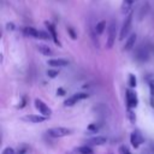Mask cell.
<instances>
[{
	"instance_id": "29",
	"label": "cell",
	"mask_w": 154,
	"mask_h": 154,
	"mask_svg": "<svg viewBox=\"0 0 154 154\" xmlns=\"http://www.w3.org/2000/svg\"><path fill=\"white\" fill-rule=\"evenodd\" d=\"M64 94H65V90H64V89L59 88V89L57 90V95H64Z\"/></svg>"
},
{
	"instance_id": "24",
	"label": "cell",
	"mask_w": 154,
	"mask_h": 154,
	"mask_svg": "<svg viewBox=\"0 0 154 154\" xmlns=\"http://www.w3.org/2000/svg\"><path fill=\"white\" fill-rule=\"evenodd\" d=\"M99 125L97 124H95V123H91V124H89L88 125V131H90V132H96L97 130H99Z\"/></svg>"
},
{
	"instance_id": "25",
	"label": "cell",
	"mask_w": 154,
	"mask_h": 154,
	"mask_svg": "<svg viewBox=\"0 0 154 154\" xmlns=\"http://www.w3.org/2000/svg\"><path fill=\"white\" fill-rule=\"evenodd\" d=\"M67 32H69V35L71 36V38H72V40H76V38H77V34H76V31L73 30V28L67 26Z\"/></svg>"
},
{
	"instance_id": "11",
	"label": "cell",
	"mask_w": 154,
	"mask_h": 154,
	"mask_svg": "<svg viewBox=\"0 0 154 154\" xmlns=\"http://www.w3.org/2000/svg\"><path fill=\"white\" fill-rule=\"evenodd\" d=\"M46 26H47V29H48V32L51 34V36H52V40L54 41V43H55V45H58V46H61V43H60V41H59V38H58V34H57L55 26H54L52 23H48V22H46Z\"/></svg>"
},
{
	"instance_id": "9",
	"label": "cell",
	"mask_w": 154,
	"mask_h": 154,
	"mask_svg": "<svg viewBox=\"0 0 154 154\" xmlns=\"http://www.w3.org/2000/svg\"><path fill=\"white\" fill-rule=\"evenodd\" d=\"M107 142V138L105 136H101V135H96L94 137H90L89 140L85 141V144L88 146H102Z\"/></svg>"
},
{
	"instance_id": "22",
	"label": "cell",
	"mask_w": 154,
	"mask_h": 154,
	"mask_svg": "<svg viewBox=\"0 0 154 154\" xmlns=\"http://www.w3.org/2000/svg\"><path fill=\"white\" fill-rule=\"evenodd\" d=\"M58 75H59V71L58 70H53V69L47 70V76L51 77V78H55Z\"/></svg>"
},
{
	"instance_id": "10",
	"label": "cell",
	"mask_w": 154,
	"mask_h": 154,
	"mask_svg": "<svg viewBox=\"0 0 154 154\" xmlns=\"http://www.w3.org/2000/svg\"><path fill=\"white\" fill-rule=\"evenodd\" d=\"M47 119V117H45L43 114L38 116V114H26L24 117H22V120L24 122H29V123H42Z\"/></svg>"
},
{
	"instance_id": "1",
	"label": "cell",
	"mask_w": 154,
	"mask_h": 154,
	"mask_svg": "<svg viewBox=\"0 0 154 154\" xmlns=\"http://www.w3.org/2000/svg\"><path fill=\"white\" fill-rule=\"evenodd\" d=\"M72 134V130L69 128H64V126H57V128H52L47 130V135L49 137L53 138H60V137H65V136H70Z\"/></svg>"
},
{
	"instance_id": "20",
	"label": "cell",
	"mask_w": 154,
	"mask_h": 154,
	"mask_svg": "<svg viewBox=\"0 0 154 154\" xmlns=\"http://www.w3.org/2000/svg\"><path fill=\"white\" fill-rule=\"evenodd\" d=\"M137 84V79H136V76L134 73H129V87L130 88H135Z\"/></svg>"
},
{
	"instance_id": "27",
	"label": "cell",
	"mask_w": 154,
	"mask_h": 154,
	"mask_svg": "<svg viewBox=\"0 0 154 154\" xmlns=\"http://www.w3.org/2000/svg\"><path fill=\"white\" fill-rule=\"evenodd\" d=\"M26 150H28V147H26L25 144H22V146H20V148H18L17 154H25V153H26Z\"/></svg>"
},
{
	"instance_id": "30",
	"label": "cell",
	"mask_w": 154,
	"mask_h": 154,
	"mask_svg": "<svg viewBox=\"0 0 154 154\" xmlns=\"http://www.w3.org/2000/svg\"><path fill=\"white\" fill-rule=\"evenodd\" d=\"M150 149H152V152H153V154H154V142L150 143Z\"/></svg>"
},
{
	"instance_id": "16",
	"label": "cell",
	"mask_w": 154,
	"mask_h": 154,
	"mask_svg": "<svg viewBox=\"0 0 154 154\" xmlns=\"http://www.w3.org/2000/svg\"><path fill=\"white\" fill-rule=\"evenodd\" d=\"M75 152H76V153H78V154H94L93 148H91L90 146H88V144L75 148Z\"/></svg>"
},
{
	"instance_id": "23",
	"label": "cell",
	"mask_w": 154,
	"mask_h": 154,
	"mask_svg": "<svg viewBox=\"0 0 154 154\" xmlns=\"http://www.w3.org/2000/svg\"><path fill=\"white\" fill-rule=\"evenodd\" d=\"M118 153H119V154H131L130 150H129V148H128L126 146H124V144H122V146L119 147Z\"/></svg>"
},
{
	"instance_id": "2",
	"label": "cell",
	"mask_w": 154,
	"mask_h": 154,
	"mask_svg": "<svg viewBox=\"0 0 154 154\" xmlns=\"http://www.w3.org/2000/svg\"><path fill=\"white\" fill-rule=\"evenodd\" d=\"M116 36H117V22L114 19L111 20L108 25V35H107V41H106V48L111 49L116 42Z\"/></svg>"
},
{
	"instance_id": "18",
	"label": "cell",
	"mask_w": 154,
	"mask_h": 154,
	"mask_svg": "<svg viewBox=\"0 0 154 154\" xmlns=\"http://www.w3.org/2000/svg\"><path fill=\"white\" fill-rule=\"evenodd\" d=\"M105 28H106V22L105 20H100L99 23L95 24V34L97 35H101L103 31H105Z\"/></svg>"
},
{
	"instance_id": "13",
	"label": "cell",
	"mask_w": 154,
	"mask_h": 154,
	"mask_svg": "<svg viewBox=\"0 0 154 154\" xmlns=\"http://www.w3.org/2000/svg\"><path fill=\"white\" fill-rule=\"evenodd\" d=\"M136 38H137V35H136L135 32H134V34H131V35H130V36L126 38L125 45H124V47H123V51H126V52L131 51V49L134 48V46H135Z\"/></svg>"
},
{
	"instance_id": "14",
	"label": "cell",
	"mask_w": 154,
	"mask_h": 154,
	"mask_svg": "<svg viewBox=\"0 0 154 154\" xmlns=\"http://www.w3.org/2000/svg\"><path fill=\"white\" fill-rule=\"evenodd\" d=\"M135 1H136V0H123L122 7H120L122 13H123V14H128L129 12H131L130 10H131V7H132V5H134Z\"/></svg>"
},
{
	"instance_id": "3",
	"label": "cell",
	"mask_w": 154,
	"mask_h": 154,
	"mask_svg": "<svg viewBox=\"0 0 154 154\" xmlns=\"http://www.w3.org/2000/svg\"><path fill=\"white\" fill-rule=\"evenodd\" d=\"M132 14H134L132 12H129L128 16L125 17L124 22H123V25H122L120 32H119V40L120 41L124 40L129 35V32H130V29H131V25H132V17H134Z\"/></svg>"
},
{
	"instance_id": "8",
	"label": "cell",
	"mask_w": 154,
	"mask_h": 154,
	"mask_svg": "<svg viewBox=\"0 0 154 154\" xmlns=\"http://www.w3.org/2000/svg\"><path fill=\"white\" fill-rule=\"evenodd\" d=\"M135 58H136V60H138V61H141V63L147 61L148 58H149L148 49H147L146 47H143V46H140V47L136 49V52H135Z\"/></svg>"
},
{
	"instance_id": "6",
	"label": "cell",
	"mask_w": 154,
	"mask_h": 154,
	"mask_svg": "<svg viewBox=\"0 0 154 154\" xmlns=\"http://www.w3.org/2000/svg\"><path fill=\"white\" fill-rule=\"evenodd\" d=\"M35 107H36V109L41 113V114H43L45 117H51L52 116V109H51V107L49 106H47L42 100H40V99H35Z\"/></svg>"
},
{
	"instance_id": "5",
	"label": "cell",
	"mask_w": 154,
	"mask_h": 154,
	"mask_svg": "<svg viewBox=\"0 0 154 154\" xmlns=\"http://www.w3.org/2000/svg\"><path fill=\"white\" fill-rule=\"evenodd\" d=\"M87 97H88V94H85V93H77V94H73V95H71V96H69L67 99L64 100V106L71 107V106L76 105L78 101L84 100V99H87Z\"/></svg>"
},
{
	"instance_id": "28",
	"label": "cell",
	"mask_w": 154,
	"mask_h": 154,
	"mask_svg": "<svg viewBox=\"0 0 154 154\" xmlns=\"http://www.w3.org/2000/svg\"><path fill=\"white\" fill-rule=\"evenodd\" d=\"M2 154H16L14 149L11 148V147H6L4 150H2Z\"/></svg>"
},
{
	"instance_id": "19",
	"label": "cell",
	"mask_w": 154,
	"mask_h": 154,
	"mask_svg": "<svg viewBox=\"0 0 154 154\" xmlns=\"http://www.w3.org/2000/svg\"><path fill=\"white\" fill-rule=\"evenodd\" d=\"M148 10H149V5H148V4H143L142 7H141V10H140V12H138L140 19H142V18L148 13Z\"/></svg>"
},
{
	"instance_id": "12",
	"label": "cell",
	"mask_w": 154,
	"mask_h": 154,
	"mask_svg": "<svg viewBox=\"0 0 154 154\" xmlns=\"http://www.w3.org/2000/svg\"><path fill=\"white\" fill-rule=\"evenodd\" d=\"M48 65L52 66V67H64L66 65H69V61L66 59H63V58H57V59H49L48 61Z\"/></svg>"
},
{
	"instance_id": "21",
	"label": "cell",
	"mask_w": 154,
	"mask_h": 154,
	"mask_svg": "<svg viewBox=\"0 0 154 154\" xmlns=\"http://www.w3.org/2000/svg\"><path fill=\"white\" fill-rule=\"evenodd\" d=\"M126 113H128V118H129L130 123L135 124V123H136V114H135V112H134V111H131V108H128Z\"/></svg>"
},
{
	"instance_id": "17",
	"label": "cell",
	"mask_w": 154,
	"mask_h": 154,
	"mask_svg": "<svg viewBox=\"0 0 154 154\" xmlns=\"http://www.w3.org/2000/svg\"><path fill=\"white\" fill-rule=\"evenodd\" d=\"M37 51L43 54V55H47V57H51L53 54V51L51 49V47L46 46V45H37Z\"/></svg>"
},
{
	"instance_id": "7",
	"label": "cell",
	"mask_w": 154,
	"mask_h": 154,
	"mask_svg": "<svg viewBox=\"0 0 154 154\" xmlns=\"http://www.w3.org/2000/svg\"><path fill=\"white\" fill-rule=\"evenodd\" d=\"M144 142V137L142 136L140 130H134L130 135V143L134 148H138L140 144H142Z\"/></svg>"
},
{
	"instance_id": "26",
	"label": "cell",
	"mask_w": 154,
	"mask_h": 154,
	"mask_svg": "<svg viewBox=\"0 0 154 154\" xmlns=\"http://www.w3.org/2000/svg\"><path fill=\"white\" fill-rule=\"evenodd\" d=\"M148 85H149V91H150V94H154V79H153V78H149V79H148Z\"/></svg>"
},
{
	"instance_id": "4",
	"label": "cell",
	"mask_w": 154,
	"mask_h": 154,
	"mask_svg": "<svg viewBox=\"0 0 154 154\" xmlns=\"http://www.w3.org/2000/svg\"><path fill=\"white\" fill-rule=\"evenodd\" d=\"M125 101H126V107L128 108H135L138 105V97L135 90H132V88L126 89L125 93Z\"/></svg>"
},
{
	"instance_id": "15",
	"label": "cell",
	"mask_w": 154,
	"mask_h": 154,
	"mask_svg": "<svg viewBox=\"0 0 154 154\" xmlns=\"http://www.w3.org/2000/svg\"><path fill=\"white\" fill-rule=\"evenodd\" d=\"M23 32L25 35H28V36H31V37H35V38H40V31L36 30L32 26H25L23 29Z\"/></svg>"
}]
</instances>
